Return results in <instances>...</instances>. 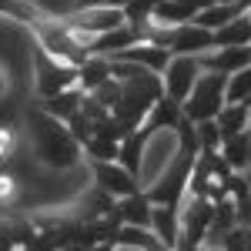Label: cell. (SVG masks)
<instances>
[{"label":"cell","instance_id":"obj_1","mask_svg":"<svg viewBox=\"0 0 251 251\" xmlns=\"http://www.w3.org/2000/svg\"><path fill=\"white\" fill-rule=\"evenodd\" d=\"M225 104H228V77L214 74V71H201L191 94L181 100V111H184L188 121L201 124V121H214Z\"/></svg>","mask_w":251,"mask_h":251},{"label":"cell","instance_id":"obj_2","mask_svg":"<svg viewBox=\"0 0 251 251\" xmlns=\"http://www.w3.org/2000/svg\"><path fill=\"white\" fill-rule=\"evenodd\" d=\"M80 151H84V144L71 134V127L64 121H54V117L44 114V131L37 134V157L40 161L50 164V168H74L80 161Z\"/></svg>","mask_w":251,"mask_h":251},{"label":"cell","instance_id":"obj_3","mask_svg":"<svg viewBox=\"0 0 251 251\" xmlns=\"http://www.w3.org/2000/svg\"><path fill=\"white\" fill-rule=\"evenodd\" d=\"M34 64H37V94H40V100L77 87V67L67 64V60H57L54 54H47L44 47H37Z\"/></svg>","mask_w":251,"mask_h":251},{"label":"cell","instance_id":"obj_4","mask_svg":"<svg viewBox=\"0 0 251 251\" xmlns=\"http://www.w3.org/2000/svg\"><path fill=\"white\" fill-rule=\"evenodd\" d=\"M198 157H188L177 151L174 157V168L164 171V177L157 181L154 188L148 191V198L154 201V204H171V208H181L184 204V194H188V181H191V168Z\"/></svg>","mask_w":251,"mask_h":251},{"label":"cell","instance_id":"obj_5","mask_svg":"<svg viewBox=\"0 0 251 251\" xmlns=\"http://www.w3.org/2000/svg\"><path fill=\"white\" fill-rule=\"evenodd\" d=\"M201 57H184V54H171V64L164 67V94L174 97V100H184V97L191 94V87L198 84L201 77Z\"/></svg>","mask_w":251,"mask_h":251},{"label":"cell","instance_id":"obj_6","mask_svg":"<svg viewBox=\"0 0 251 251\" xmlns=\"http://www.w3.org/2000/svg\"><path fill=\"white\" fill-rule=\"evenodd\" d=\"M91 168H94V188H100L104 194H111L114 201L141 191L137 174H131L124 164H117V161H91Z\"/></svg>","mask_w":251,"mask_h":251},{"label":"cell","instance_id":"obj_7","mask_svg":"<svg viewBox=\"0 0 251 251\" xmlns=\"http://www.w3.org/2000/svg\"><path fill=\"white\" fill-rule=\"evenodd\" d=\"M111 60H124V64H137V67H148L154 74H164V67L171 64V50L161 47V44H151V40H137L127 50L114 54Z\"/></svg>","mask_w":251,"mask_h":251},{"label":"cell","instance_id":"obj_8","mask_svg":"<svg viewBox=\"0 0 251 251\" xmlns=\"http://www.w3.org/2000/svg\"><path fill=\"white\" fill-rule=\"evenodd\" d=\"M184 121V111H181V100H174V97H157L154 107L148 111V117H144V124H141V131L151 137L154 131H177V124Z\"/></svg>","mask_w":251,"mask_h":251},{"label":"cell","instance_id":"obj_9","mask_svg":"<svg viewBox=\"0 0 251 251\" xmlns=\"http://www.w3.org/2000/svg\"><path fill=\"white\" fill-rule=\"evenodd\" d=\"M248 64H251L248 47H214L211 54L201 57V67H204V71L225 74V77H231L234 71H241V67H248Z\"/></svg>","mask_w":251,"mask_h":251},{"label":"cell","instance_id":"obj_10","mask_svg":"<svg viewBox=\"0 0 251 251\" xmlns=\"http://www.w3.org/2000/svg\"><path fill=\"white\" fill-rule=\"evenodd\" d=\"M151 211H154V201L148 198V191H134L127 198H117V221L121 225L151 228Z\"/></svg>","mask_w":251,"mask_h":251},{"label":"cell","instance_id":"obj_11","mask_svg":"<svg viewBox=\"0 0 251 251\" xmlns=\"http://www.w3.org/2000/svg\"><path fill=\"white\" fill-rule=\"evenodd\" d=\"M151 228H154V234L164 241V248L174 251L177 238H181V208L154 204V211H151Z\"/></svg>","mask_w":251,"mask_h":251},{"label":"cell","instance_id":"obj_12","mask_svg":"<svg viewBox=\"0 0 251 251\" xmlns=\"http://www.w3.org/2000/svg\"><path fill=\"white\" fill-rule=\"evenodd\" d=\"M111 77H114V64H111V57H100V54H91L77 67V87L84 94L97 91L104 80H111Z\"/></svg>","mask_w":251,"mask_h":251},{"label":"cell","instance_id":"obj_13","mask_svg":"<svg viewBox=\"0 0 251 251\" xmlns=\"http://www.w3.org/2000/svg\"><path fill=\"white\" fill-rule=\"evenodd\" d=\"M80 104H84V91L80 87H71V91H64V94H54V97H44L40 100V111L47 117H54V121H71V117L80 111Z\"/></svg>","mask_w":251,"mask_h":251},{"label":"cell","instance_id":"obj_14","mask_svg":"<svg viewBox=\"0 0 251 251\" xmlns=\"http://www.w3.org/2000/svg\"><path fill=\"white\" fill-rule=\"evenodd\" d=\"M214 47H251V10L214 30Z\"/></svg>","mask_w":251,"mask_h":251},{"label":"cell","instance_id":"obj_15","mask_svg":"<svg viewBox=\"0 0 251 251\" xmlns=\"http://www.w3.org/2000/svg\"><path fill=\"white\" fill-rule=\"evenodd\" d=\"M124 245V248H137V251H168L164 241L154 234V228H141V225H121L114 238V248Z\"/></svg>","mask_w":251,"mask_h":251},{"label":"cell","instance_id":"obj_16","mask_svg":"<svg viewBox=\"0 0 251 251\" xmlns=\"http://www.w3.org/2000/svg\"><path fill=\"white\" fill-rule=\"evenodd\" d=\"M144 144H148V134L137 127L131 134L121 137V148H117V164H124L131 174H141V161H144Z\"/></svg>","mask_w":251,"mask_h":251},{"label":"cell","instance_id":"obj_17","mask_svg":"<svg viewBox=\"0 0 251 251\" xmlns=\"http://www.w3.org/2000/svg\"><path fill=\"white\" fill-rule=\"evenodd\" d=\"M245 10H248L245 3H211V7H201L198 10L194 24H201L208 30H218V27H225L228 20H234L238 14H245Z\"/></svg>","mask_w":251,"mask_h":251},{"label":"cell","instance_id":"obj_18","mask_svg":"<svg viewBox=\"0 0 251 251\" xmlns=\"http://www.w3.org/2000/svg\"><path fill=\"white\" fill-rule=\"evenodd\" d=\"M248 111L251 104H225L221 107V114L214 117L218 121V127H221V137H234V134H245L248 131Z\"/></svg>","mask_w":251,"mask_h":251},{"label":"cell","instance_id":"obj_19","mask_svg":"<svg viewBox=\"0 0 251 251\" xmlns=\"http://www.w3.org/2000/svg\"><path fill=\"white\" fill-rule=\"evenodd\" d=\"M221 157L228 161V168H231V171H248V168H251L248 131H245V134H234V137H225V144H221Z\"/></svg>","mask_w":251,"mask_h":251},{"label":"cell","instance_id":"obj_20","mask_svg":"<svg viewBox=\"0 0 251 251\" xmlns=\"http://www.w3.org/2000/svg\"><path fill=\"white\" fill-rule=\"evenodd\" d=\"M117 148H121V141L117 137H107L94 131V137L84 144V154L91 157V161H117Z\"/></svg>","mask_w":251,"mask_h":251},{"label":"cell","instance_id":"obj_21","mask_svg":"<svg viewBox=\"0 0 251 251\" xmlns=\"http://www.w3.org/2000/svg\"><path fill=\"white\" fill-rule=\"evenodd\" d=\"M251 104V64L228 77V104Z\"/></svg>","mask_w":251,"mask_h":251},{"label":"cell","instance_id":"obj_22","mask_svg":"<svg viewBox=\"0 0 251 251\" xmlns=\"http://www.w3.org/2000/svg\"><path fill=\"white\" fill-rule=\"evenodd\" d=\"M198 137H201V151H221V144H225L218 121H201L198 124Z\"/></svg>","mask_w":251,"mask_h":251},{"label":"cell","instance_id":"obj_23","mask_svg":"<svg viewBox=\"0 0 251 251\" xmlns=\"http://www.w3.org/2000/svg\"><path fill=\"white\" fill-rule=\"evenodd\" d=\"M91 97H94V100H100V104H104L107 111H114L117 100H121V80H117V77L104 80V84H100L97 91H91Z\"/></svg>","mask_w":251,"mask_h":251},{"label":"cell","instance_id":"obj_24","mask_svg":"<svg viewBox=\"0 0 251 251\" xmlns=\"http://www.w3.org/2000/svg\"><path fill=\"white\" fill-rule=\"evenodd\" d=\"M14 198H17V181L10 174H0V208H7Z\"/></svg>","mask_w":251,"mask_h":251},{"label":"cell","instance_id":"obj_25","mask_svg":"<svg viewBox=\"0 0 251 251\" xmlns=\"http://www.w3.org/2000/svg\"><path fill=\"white\" fill-rule=\"evenodd\" d=\"M7 91H10V74H7V67L0 64V97L7 94Z\"/></svg>","mask_w":251,"mask_h":251},{"label":"cell","instance_id":"obj_26","mask_svg":"<svg viewBox=\"0 0 251 251\" xmlns=\"http://www.w3.org/2000/svg\"><path fill=\"white\" fill-rule=\"evenodd\" d=\"M114 245H97V248H91V251H111Z\"/></svg>","mask_w":251,"mask_h":251},{"label":"cell","instance_id":"obj_27","mask_svg":"<svg viewBox=\"0 0 251 251\" xmlns=\"http://www.w3.org/2000/svg\"><path fill=\"white\" fill-rule=\"evenodd\" d=\"M198 251H221V248H214V245H201Z\"/></svg>","mask_w":251,"mask_h":251},{"label":"cell","instance_id":"obj_28","mask_svg":"<svg viewBox=\"0 0 251 251\" xmlns=\"http://www.w3.org/2000/svg\"><path fill=\"white\" fill-rule=\"evenodd\" d=\"M3 251H24V248H20V245H14V248H3Z\"/></svg>","mask_w":251,"mask_h":251},{"label":"cell","instance_id":"obj_29","mask_svg":"<svg viewBox=\"0 0 251 251\" xmlns=\"http://www.w3.org/2000/svg\"><path fill=\"white\" fill-rule=\"evenodd\" d=\"M245 177H248V188H251V168H248V171H245Z\"/></svg>","mask_w":251,"mask_h":251},{"label":"cell","instance_id":"obj_30","mask_svg":"<svg viewBox=\"0 0 251 251\" xmlns=\"http://www.w3.org/2000/svg\"><path fill=\"white\" fill-rule=\"evenodd\" d=\"M248 157H251V131H248Z\"/></svg>","mask_w":251,"mask_h":251},{"label":"cell","instance_id":"obj_31","mask_svg":"<svg viewBox=\"0 0 251 251\" xmlns=\"http://www.w3.org/2000/svg\"><path fill=\"white\" fill-rule=\"evenodd\" d=\"M248 131H251V111H248Z\"/></svg>","mask_w":251,"mask_h":251},{"label":"cell","instance_id":"obj_32","mask_svg":"<svg viewBox=\"0 0 251 251\" xmlns=\"http://www.w3.org/2000/svg\"><path fill=\"white\" fill-rule=\"evenodd\" d=\"M248 228H251V221H248Z\"/></svg>","mask_w":251,"mask_h":251},{"label":"cell","instance_id":"obj_33","mask_svg":"<svg viewBox=\"0 0 251 251\" xmlns=\"http://www.w3.org/2000/svg\"><path fill=\"white\" fill-rule=\"evenodd\" d=\"M248 50H251V47H248Z\"/></svg>","mask_w":251,"mask_h":251}]
</instances>
